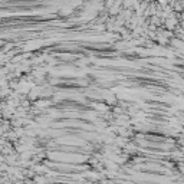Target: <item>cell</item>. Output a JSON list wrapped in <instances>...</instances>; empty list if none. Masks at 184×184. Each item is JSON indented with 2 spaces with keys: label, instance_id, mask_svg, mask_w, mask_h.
I'll return each instance as SVG.
<instances>
[{
  "label": "cell",
  "instance_id": "1",
  "mask_svg": "<svg viewBox=\"0 0 184 184\" xmlns=\"http://www.w3.org/2000/svg\"><path fill=\"white\" fill-rule=\"evenodd\" d=\"M164 23H165V27H167L168 30H173L177 27V23H178V20H177L176 16H171V17H167L165 20H164Z\"/></svg>",
  "mask_w": 184,
  "mask_h": 184
},
{
  "label": "cell",
  "instance_id": "2",
  "mask_svg": "<svg viewBox=\"0 0 184 184\" xmlns=\"http://www.w3.org/2000/svg\"><path fill=\"white\" fill-rule=\"evenodd\" d=\"M92 107H94L95 109H98V111H105V109H107V105H105V104H99V102L92 104Z\"/></svg>",
  "mask_w": 184,
  "mask_h": 184
},
{
  "label": "cell",
  "instance_id": "3",
  "mask_svg": "<svg viewBox=\"0 0 184 184\" xmlns=\"http://www.w3.org/2000/svg\"><path fill=\"white\" fill-rule=\"evenodd\" d=\"M49 101H38V102H36V107H39V108H45V107H49Z\"/></svg>",
  "mask_w": 184,
  "mask_h": 184
},
{
  "label": "cell",
  "instance_id": "4",
  "mask_svg": "<svg viewBox=\"0 0 184 184\" xmlns=\"http://www.w3.org/2000/svg\"><path fill=\"white\" fill-rule=\"evenodd\" d=\"M157 3L160 4V6H167V4H170V2H168V0H157Z\"/></svg>",
  "mask_w": 184,
  "mask_h": 184
},
{
  "label": "cell",
  "instance_id": "5",
  "mask_svg": "<svg viewBox=\"0 0 184 184\" xmlns=\"http://www.w3.org/2000/svg\"><path fill=\"white\" fill-rule=\"evenodd\" d=\"M181 27L184 29V19H183V22H181Z\"/></svg>",
  "mask_w": 184,
  "mask_h": 184
}]
</instances>
